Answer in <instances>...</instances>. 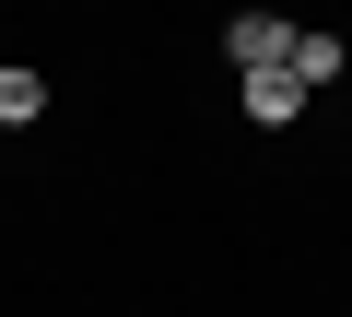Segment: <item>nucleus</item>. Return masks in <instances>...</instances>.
Wrapping results in <instances>:
<instances>
[{
	"mask_svg": "<svg viewBox=\"0 0 352 317\" xmlns=\"http://www.w3.org/2000/svg\"><path fill=\"white\" fill-rule=\"evenodd\" d=\"M282 71H294V83L317 94V83H340V71H352V47H340V36H305V24H294V59H282Z\"/></svg>",
	"mask_w": 352,
	"mask_h": 317,
	"instance_id": "nucleus-2",
	"label": "nucleus"
},
{
	"mask_svg": "<svg viewBox=\"0 0 352 317\" xmlns=\"http://www.w3.org/2000/svg\"><path fill=\"white\" fill-rule=\"evenodd\" d=\"M247 118H258V129H294V118H305V83H294V71H258V83H247Z\"/></svg>",
	"mask_w": 352,
	"mask_h": 317,
	"instance_id": "nucleus-3",
	"label": "nucleus"
},
{
	"mask_svg": "<svg viewBox=\"0 0 352 317\" xmlns=\"http://www.w3.org/2000/svg\"><path fill=\"white\" fill-rule=\"evenodd\" d=\"M223 47H235V71L258 83V71H282V59H294V24H282V12H235V24H223Z\"/></svg>",
	"mask_w": 352,
	"mask_h": 317,
	"instance_id": "nucleus-1",
	"label": "nucleus"
},
{
	"mask_svg": "<svg viewBox=\"0 0 352 317\" xmlns=\"http://www.w3.org/2000/svg\"><path fill=\"white\" fill-rule=\"evenodd\" d=\"M24 118H47V71H0V129H24Z\"/></svg>",
	"mask_w": 352,
	"mask_h": 317,
	"instance_id": "nucleus-4",
	"label": "nucleus"
}]
</instances>
